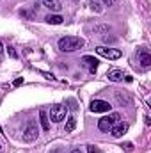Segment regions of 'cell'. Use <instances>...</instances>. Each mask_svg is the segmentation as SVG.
<instances>
[{
	"label": "cell",
	"instance_id": "1",
	"mask_svg": "<svg viewBox=\"0 0 151 153\" xmlns=\"http://www.w3.org/2000/svg\"><path fill=\"white\" fill-rule=\"evenodd\" d=\"M85 45V41L78 36H66V38L59 39V50L62 52H75L78 48H82Z\"/></svg>",
	"mask_w": 151,
	"mask_h": 153
},
{
	"label": "cell",
	"instance_id": "2",
	"mask_svg": "<svg viewBox=\"0 0 151 153\" xmlns=\"http://www.w3.org/2000/svg\"><path fill=\"white\" fill-rule=\"evenodd\" d=\"M119 119H121V116L117 114V112H114L110 116H105V117H101L98 121V128L101 132H110V128H112L115 123H119Z\"/></svg>",
	"mask_w": 151,
	"mask_h": 153
},
{
	"label": "cell",
	"instance_id": "3",
	"mask_svg": "<svg viewBox=\"0 0 151 153\" xmlns=\"http://www.w3.org/2000/svg\"><path fill=\"white\" fill-rule=\"evenodd\" d=\"M38 135H39L38 123H36L34 119H30V121L27 123L25 130H23V141H25V143H32V141L38 139Z\"/></svg>",
	"mask_w": 151,
	"mask_h": 153
},
{
	"label": "cell",
	"instance_id": "4",
	"mask_svg": "<svg viewBox=\"0 0 151 153\" xmlns=\"http://www.w3.org/2000/svg\"><path fill=\"white\" fill-rule=\"evenodd\" d=\"M66 114H68V109L64 105H53L52 111H50V117L53 123H61L62 119H66Z\"/></svg>",
	"mask_w": 151,
	"mask_h": 153
},
{
	"label": "cell",
	"instance_id": "5",
	"mask_svg": "<svg viewBox=\"0 0 151 153\" xmlns=\"http://www.w3.org/2000/svg\"><path fill=\"white\" fill-rule=\"evenodd\" d=\"M96 52H98V55H101V57H107V59H119L123 53H121V50H117V48H107V46H98L96 48Z\"/></svg>",
	"mask_w": 151,
	"mask_h": 153
},
{
	"label": "cell",
	"instance_id": "6",
	"mask_svg": "<svg viewBox=\"0 0 151 153\" xmlns=\"http://www.w3.org/2000/svg\"><path fill=\"white\" fill-rule=\"evenodd\" d=\"M89 109H91V112H109L112 109V105L105 100H93Z\"/></svg>",
	"mask_w": 151,
	"mask_h": 153
},
{
	"label": "cell",
	"instance_id": "7",
	"mask_svg": "<svg viewBox=\"0 0 151 153\" xmlns=\"http://www.w3.org/2000/svg\"><path fill=\"white\" fill-rule=\"evenodd\" d=\"M126 130H128V125L126 123H115L112 128H110V134H112V137H123L126 134Z\"/></svg>",
	"mask_w": 151,
	"mask_h": 153
},
{
	"label": "cell",
	"instance_id": "8",
	"mask_svg": "<svg viewBox=\"0 0 151 153\" xmlns=\"http://www.w3.org/2000/svg\"><path fill=\"white\" fill-rule=\"evenodd\" d=\"M82 62H85L93 73L96 71V68H98V64H100V61H98L96 57H93V55H84V57H82Z\"/></svg>",
	"mask_w": 151,
	"mask_h": 153
},
{
	"label": "cell",
	"instance_id": "9",
	"mask_svg": "<svg viewBox=\"0 0 151 153\" xmlns=\"http://www.w3.org/2000/svg\"><path fill=\"white\" fill-rule=\"evenodd\" d=\"M139 62L142 68H150L151 66V53H148L146 50H141L139 52Z\"/></svg>",
	"mask_w": 151,
	"mask_h": 153
},
{
	"label": "cell",
	"instance_id": "10",
	"mask_svg": "<svg viewBox=\"0 0 151 153\" xmlns=\"http://www.w3.org/2000/svg\"><path fill=\"white\" fill-rule=\"evenodd\" d=\"M39 123H41V128H43L44 132H48V130H50V119H48V114H46V111H44V109H41V111H39Z\"/></svg>",
	"mask_w": 151,
	"mask_h": 153
},
{
	"label": "cell",
	"instance_id": "11",
	"mask_svg": "<svg viewBox=\"0 0 151 153\" xmlns=\"http://www.w3.org/2000/svg\"><path fill=\"white\" fill-rule=\"evenodd\" d=\"M43 5L48 7L50 11H57V13L62 9V4H61L59 0H43Z\"/></svg>",
	"mask_w": 151,
	"mask_h": 153
},
{
	"label": "cell",
	"instance_id": "12",
	"mask_svg": "<svg viewBox=\"0 0 151 153\" xmlns=\"http://www.w3.org/2000/svg\"><path fill=\"white\" fill-rule=\"evenodd\" d=\"M107 76H109V80H112V82H121L124 75H123L121 70H110V71L107 73Z\"/></svg>",
	"mask_w": 151,
	"mask_h": 153
},
{
	"label": "cell",
	"instance_id": "13",
	"mask_svg": "<svg viewBox=\"0 0 151 153\" xmlns=\"http://www.w3.org/2000/svg\"><path fill=\"white\" fill-rule=\"evenodd\" d=\"M44 20H46L48 23H52V25H61L64 18H62L61 14H48V16H46Z\"/></svg>",
	"mask_w": 151,
	"mask_h": 153
},
{
	"label": "cell",
	"instance_id": "14",
	"mask_svg": "<svg viewBox=\"0 0 151 153\" xmlns=\"http://www.w3.org/2000/svg\"><path fill=\"white\" fill-rule=\"evenodd\" d=\"M75 126H76V119H75V116H70V117H68V121H66V126H64L66 134H71V132L75 130Z\"/></svg>",
	"mask_w": 151,
	"mask_h": 153
},
{
	"label": "cell",
	"instance_id": "15",
	"mask_svg": "<svg viewBox=\"0 0 151 153\" xmlns=\"http://www.w3.org/2000/svg\"><path fill=\"white\" fill-rule=\"evenodd\" d=\"M91 9L96 11V13H101V7H100V4H98L96 0H91Z\"/></svg>",
	"mask_w": 151,
	"mask_h": 153
},
{
	"label": "cell",
	"instance_id": "16",
	"mask_svg": "<svg viewBox=\"0 0 151 153\" xmlns=\"http://www.w3.org/2000/svg\"><path fill=\"white\" fill-rule=\"evenodd\" d=\"M87 153H100V150H98L96 146H93V144H89V146H87Z\"/></svg>",
	"mask_w": 151,
	"mask_h": 153
},
{
	"label": "cell",
	"instance_id": "17",
	"mask_svg": "<svg viewBox=\"0 0 151 153\" xmlns=\"http://www.w3.org/2000/svg\"><path fill=\"white\" fill-rule=\"evenodd\" d=\"M7 52H9V55H11L13 59H16V57H18V53L14 52V48H11V46H9V48H7Z\"/></svg>",
	"mask_w": 151,
	"mask_h": 153
},
{
	"label": "cell",
	"instance_id": "18",
	"mask_svg": "<svg viewBox=\"0 0 151 153\" xmlns=\"http://www.w3.org/2000/svg\"><path fill=\"white\" fill-rule=\"evenodd\" d=\"M115 2H117V0H103V5H109V7H112V5H115Z\"/></svg>",
	"mask_w": 151,
	"mask_h": 153
},
{
	"label": "cell",
	"instance_id": "19",
	"mask_svg": "<svg viewBox=\"0 0 151 153\" xmlns=\"http://www.w3.org/2000/svg\"><path fill=\"white\" fill-rule=\"evenodd\" d=\"M23 84V78H18V80H14V85L18 87V85H21Z\"/></svg>",
	"mask_w": 151,
	"mask_h": 153
},
{
	"label": "cell",
	"instance_id": "20",
	"mask_svg": "<svg viewBox=\"0 0 151 153\" xmlns=\"http://www.w3.org/2000/svg\"><path fill=\"white\" fill-rule=\"evenodd\" d=\"M71 153H82V152H80V150H78V148H76V150H73V152H71Z\"/></svg>",
	"mask_w": 151,
	"mask_h": 153
},
{
	"label": "cell",
	"instance_id": "21",
	"mask_svg": "<svg viewBox=\"0 0 151 153\" xmlns=\"http://www.w3.org/2000/svg\"><path fill=\"white\" fill-rule=\"evenodd\" d=\"M2 52H4V46H2V43H0V53H2Z\"/></svg>",
	"mask_w": 151,
	"mask_h": 153
},
{
	"label": "cell",
	"instance_id": "22",
	"mask_svg": "<svg viewBox=\"0 0 151 153\" xmlns=\"http://www.w3.org/2000/svg\"><path fill=\"white\" fill-rule=\"evenodd\" d=\"M0 150H2V146H0Z\"/></svg>",
	"mask_w": 151,
	"mask_h": 153
}]
</instances>
